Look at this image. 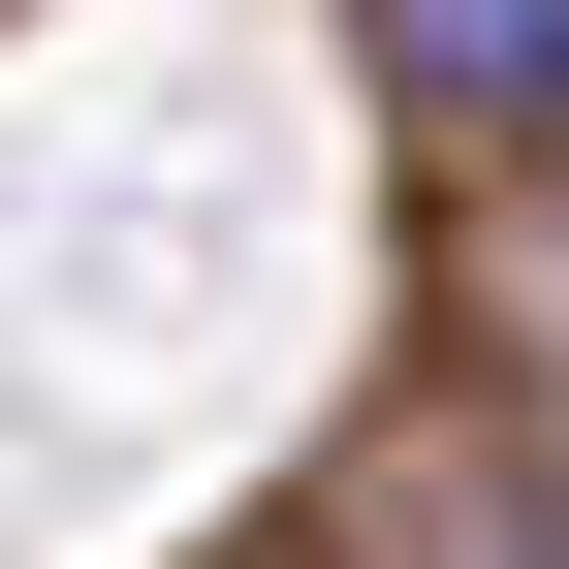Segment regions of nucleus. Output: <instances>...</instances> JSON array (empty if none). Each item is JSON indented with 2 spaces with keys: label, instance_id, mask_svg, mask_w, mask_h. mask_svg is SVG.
<instances>
[{
  "label": "nucleus",
  "instance_id": "nucleus-1",
  "mask_svg": "<svg viewBox=\"0 0 569 569\" xmlns=\"http://www.w3.org/2000/svg\"><path fill=\"white\" fill-rule=\"evenodd\" d=\"M411 32V96H475V127H569V0H380Z\"/></svg>",
  "mask_w": 569,
  "mask_h": 569
},
{
  "label": "nucleus",
  "instance_id": "nucleus-2",
  "mask_svg": "<svg viewBox=\"0 0 569 569\" xmlns=\"http://www.w3.org/2000/svg\"><path fill=\"white\" fill-rule=\"evenodd\" d=\"M507 569H538V538H507Z\"/></svg>",
  "mask_w": 569,
  "mask_h": 569
}]
</instances>
